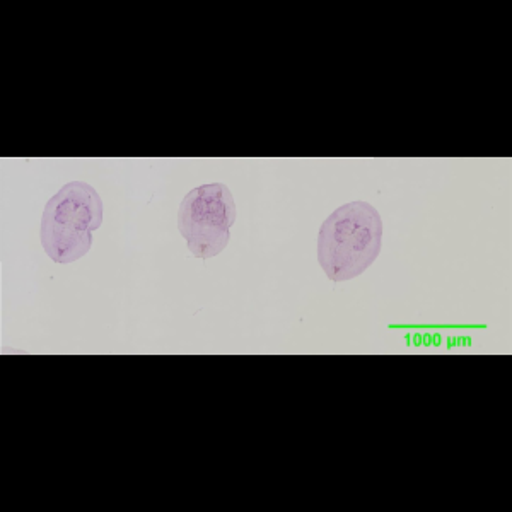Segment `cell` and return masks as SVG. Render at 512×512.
Listing matches in <instances>:
<instances>
[{
    "mask_svg": "<svg viewBox=\"0 0 512 512\" xmlns=\"http://www.w3.org/2000/svg\"><path fill=\"white\" fill-rule=\"evenodd\" d=\"M383 221L373 205L357 200L335 210L321 224L318 262L332 282L364 274L381 251Z\"/></svg>",
    "mask_w": 512,
    "mask_h": 512,
    "instance_id": "obj_1",
    "label": "cell"
},
{
    "mask_svg": "<svg viewBox=\"0 0 512 512\" xmlns=\"http://www.w3.org/2000/svg\"><path fill=\"white\" fill-rule=\"evenodd\" d=\"M103 222V202L84 181H70L43 210L40 239L52 262H77L93 245V233Z\"/></svg>",
    "mask_w": 512,
    "mask_h": 512,
    "instance_id": "obj_2",
    "label": "cell"
},
{
    "mask_svg": "<svg viewBox=\"0 0 512 512\" xmlns=\"http://www.w3.org/2000/svg\"><path fill=\"white\" fill-rule=\"evenodd\" d=\"M236 204L231 190L222 183L202 185L183 198L178 229L193 256L209 260L219 255L231 239Z\"/></svg>",
    "mask_w": 512,
    "mask_h": 512,
    "instance_id": "obj_3",
    "label": "cell"
}]
</instances>
